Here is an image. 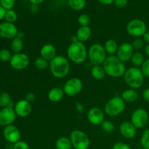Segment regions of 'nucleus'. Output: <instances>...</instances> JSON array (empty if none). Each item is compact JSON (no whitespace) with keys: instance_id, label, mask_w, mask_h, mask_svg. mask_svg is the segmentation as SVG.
Instances as JSON below:
<instances>
[{"instance_id":"16","label":"nucleus","mask_w":149,"mask_h":149,"mask_svg":"<svg viewBox=\"0 0 149 149\" xmlns=\"http://www.w3.org/2000/svg\"><path fill=\"white\" fill-rule=\"evenodd\" d=\"M4 138L7 143L11 144H15L17 141H20V132L18 128L15 125H11L4 127L3 131Z\"/></svg>"},{"instance_id":"34","label":"nucleus","mask_w":149,"mask_h":149,"mask_svg":"<svg viewBox=\"0 0 149 149\" xmlns=\"http://www.w3.org/2000/svg\"><path fill=\"white\" fill-rule=\"evenodd\" d=\"M5 20L7 22H9V23H14L17 20V13L13 10H9L6 12V15H5Z\"/></svg>"},{"instance_id":"1","label":"nucleus","mask_w":149,"mask_h":149,"mask_svg":"<svg viewBox=\"0 0 149 149\" xmlns=\"http://www.w3.org/2000/svg\"><path fill=\"white\" fill-rule=\"evenodd\" d=\"M102 65L106 71V75L112 78L124 77L127 70L125 63L121 61L116 55L108 56Z\"/></svg>"},{"instance_id":"30","label":"nucleus","mask_w":149,"mask_h":149,"mask_svg":"<svg viewBox=\"0 0 149 149\" xmlns=\"http://www.w3.org/2000/svg\"><path fill=\"white\" fill-rule=\"evenodd\" d=\"M49 61L42 58L41 56L36 58L34 61L35 67L39 70H45L47 68H49Z\"/></svg>"},{"instance_id":"45","label":"nucleus","mask_w":149,"mask_h":149,"mask_svg":"<svg viewBox=\"0 0 149 149\" xmlns=\"http://www.w3.org/2000/svg\"><path fill=\"white\" fill-rule=\"evenodd\" d=\"M142 39H143L145 43H147V45H149V31L146 32L145 34L142 36Z\"/></svg>"},{"instance_id":"10","label":"nucleus","mask_w":149,"mask_h":149,"mask_svg":"<svg viewBox=\"0 0 149 149\" xmlns=\"http://www.w3.org/2000/svg\"><path fill=\"white\" fill-rule=\"evenodd\" d=\"M83 88V83L79 78L73 77L65 81L63 85L64 93L70 97L79 94Z\"/></svg>"},{"instance_id":"31","label":"nucleus","mask_w":149,"mask_h":149,"mask_svg":"<svg viewBox=\"0 0 149 149\" xmlns=\"http://www.w3.org/2000/svg\"><path fill=\"white\" fill-rule=\"evenodd\" d=\"M141 145L143 149H149V128L143 132L141 138Z\"/></svg>"},{"instance_id":"20","label":"nucleus","mask_w":149,"mask_h":149,"mask_svg":"<svg viewBox=\"0 0 149 149\" xmlns=\"http://www.w3.org/2000/svg\"><path fill=\"white\" fill-rule=\"evenodd\" d=\"M92 35V30L90 26H80L76 33V37L80 42H87Z\"/></svg>"},{"instance_id":"46","label":"nucleus","mask_w":149,"mask_h":149,"mask_svg":"<svg viewBox=\"0 0 149 149\" xmlns=\"http://www.w3.org/2000/svg\"><path fill=\"white\" fill-rule=\"evenodd\" d=\"M97 1L101 3V4L108 5V4H111L113 2H114L115 0H97Z\"/></svg>"},{"instance_id":"24","label":"nucleus","mask_w":149,"mask_h":149,"mask_svg":"<svg viewBox=\"0 0 149 149\" xmlns=\"http://www.w3.org/2000/svg\"><path fill=\"white\" fill-rule=\"evenodd\" d=\"M90 73H91L92 77L96 80H102L106 75V71L102 65H93L92 67Z\"/></svg>"},{"instance_id":"13","label":"nucleus","mask_w":149,"mask_h":149,"mask_svg":"<svg viewBox=\"0 0 149 149\" xmlns=\"http://www.w3.org/2000/svg\"><path fill=\"white\" fill-rule=\"evenodd\" d=\"M134 50L135 49L132 47L131 43L123 42L120 45H119L116 56L123 63L127 62V61H130L132 58V55L135 52Z\"/></svg>"},{"instance_id":"5","label":"nucleus","mask_w":149,"mask_h":149,"mask_svg":"<svg viewBox=\"0 0 149 149\" xmlns=\"http://www.w3.org/2000/svg\"><path fill=\"white\" fill-rule=\"evenodd\" d=\"M107 57V53L105 50L104 47L100 44H93L89 48L87 58L92 65H103Z\"/></svg>"},{"instance_id":"19","label":"nucleus","mask_w":149,"mask_h":149,"mask_svg":"<svg viewBox=\"0 0 149 149\" xmlns=\"http://www.w3.org/2000/svg\"><path fill=\"white\" fill-rule=\"evenodd\" d=\"M57 49L52 44H45L40 49V56L49 62L57 56Z\"/></svg>"},{"instance_id":"35","label":"nucleus","mask_w":149,"mask_h":149,"mask_svg":"<svg viewBox=\"0 0 149 149\" xmlns=\"http://www.w3.org/2000/svg\"><path fill=\"white\" fill-rule=\"evenodd\" d=\"M12 56L10 51L7 49H2L0 50V61L2 62H10Z\"/></svg>"},{"instance_id":"39","label":"nucleus","mask_w":149,"mask_h":149,"mask_svg":"<svg viewBox=\"0 0 149 149\" xmlns=\"http://www.w3.org/2000/svg\"><path fill=\"white\" fill-rule=\"evenodd\" d=\"M13 149H30V147L26 141H19L13 144Z\"/></svg>"},{"instance_id":"9","label":"nucleus","mask_w":149,"mask_h":149,"mask_svg":"<svg viewBox=\"0 0 149 149\" xmlns=\"http://www.w3.org/2000/svg\"><path fill=\"white\" fill-rule=\"evenodd\" d=\"M148 113L144 109H137L131 115L130 122L136 129H142L148 123Z\"/></svg>"},{"instance_id":"23","label":"nucleus","mask_w":149,"mask_h":149,"mask_svg":"<svg viewBox=\"0 0 149 149\" xmlns=\"http://www.w3.org/2000/svg\"><path fill=\"white\" fill-rule=\"evenodd\" d=\"M103 47H104L106 53L109 55H115V54H116L117 52L118 48H119L118 43L116 42V40L113 39H108L105 42Z\"/></svg>"},{"instance_id":"32","label":"nucleus","mask_w":149,"mask_h":149,"mask_svg":"<svg viewBox=\"0 0 149 149\" xmlns=\"http://www.w3.org/2000/svg\"><path fill=\"white\" fill-rule=\"evenodd\" d=\"M100 126H101V129L107 133H111V132H113L115 129L113 123L109 120H104V122L101 124Z\"/></svg>"},{"instance_id":"37","label":"nucleus","mask_w":149,"mask_h":149,"mask_svg":"<svg viewBox=\"0 0 149 149\" xmlns=\"http://www.w3.org/2000/svg\"><path fill=\"white\" fill-rule=\"evenodd\" d=\"M15 0H0V4L5 10H11L15 5Z\"/></svg>"},{"instance_id":"25","label":"nucleus","mask_w":149,"mask_h":149,"mask_svg":"<svg viewBox=\"0 0 149 149\" xmlns=\"http://www.w3.org/2000/svg\"><path fill=\"white\" fill-rule=\"evenodd\" d=\"M10 47L13 52L15 53H20L23 51V47H24V43H23V39L20 38L15 37L14 39H12L11 44H10Z\"/></svg>"},{"instance_id":"6","label":"nucleus","mask_w":149,"mask_h":149,"mask_svg":"<svg viewBox=\"0 0 149 149\" xmlns=\"http://www.w3.org/2000/svg\"><path fill=\"white\" fill-rule=\"evenodd\" d=\"M126 104L121 96H114L107 101L104 106V111L111 117L117 116L125 111Z\"/></svg>"},{"instance_id":"49","label":"nucleus","mask_w":149,"mask_h":149,"mask_svg":"<svg viewBox=\"0 0 149 149\" xmlns=\"http://www.w3.org/2000/svg\"><path fill=\"white\" fill-rule=\"evenodd\" d=\"M17 36V37L20 38V39H23V38L24 37V33H23V32H21V31H18Z\"/></svg>"},{"instance_id":"14","label":"nucleus","mask_w":149,"mask_h":149,"mask_svg":"<svg viewBox=\"0 0 149 149\" xmlns=\"http://www.w3.org/2000/svg\"><path fill=\"white\" fill-rule=\"evenodd\" d=\"M18 33L17 28L14 23L3 22L0 23V37L7 39H13Z\"/></svg>"},{"instance_id":"43","label":"nucleus","mask_w":149,"mask_h":149,"mask_svg":"<svg viewBox=\"0 0 149 149\" xmlns=\"http://www.w3.org/2000/svg\"><path fill=\"white\" fill-rule=\"evenodd\" d=\"M34 99H35V95L33 93H29L26 95V100H27V101L30 102V103L31 102L33 101V100H34Z\"/></svg>"},{"instance_id":"40","label":"nucleus","mask_w":149,"mask_h":149,"mask_svg":"<svg viewBox=\"0 0 149 149\" xmlns=\"http://www.w3.org/2000/svg\"><path fill=\"white\" fill-rule=\"evenodd\" d=\"M112 149H132L130 148V146H128L127 144L125 143L122 142H118L116 143L115 144H113Z\"/></svg>"},{"instance_id":"22","label":"nucleus","mask_w":149,"mask_h":149,"mask_svg":"<svg viewBox=\"0 0 149 149\" xmlns=\"http://www.w3.org/2000/svg\"><path fill=\"white\" fill-rule=\"evenodd\" d=\"M125 103H134L138 98V93L136 90L130 88L125 90L121 95Z\"/></svg>"},{"instance_id":"38","label":"nucleus","mask_w":149,"mask_h":149,"mask_svg":"<svg viewBox=\"0 0 149 149\" xmlns=\"http://www.w3.org/2000/svg\"><path fill=\"white\" fill-rule=\"evenodd\" d=\"M141 69L142 71V73L143 74L144 77L149 78V58L145 60Z\"/></svg>"},{"instance_id":"26","label":"nucleus","mask_w":149,"mask_h":149,"mask_svg":"<svg viewBox=\"0 0 149 149\" xmlns=\"http://www.w3.org/2000/svg\"><path fill=\"white\" fill-rule=\"evenodd\" d=\"M55 148L56 149H71L72 144L71 140L67 137L59 138L55 142Z\"/></svg>"},{"instance_id":"3","label":"nucleus","mask_w":149,"mask_h":149,"mask_svg":"<svg viewBox=\"0 0 149 149\" xmlns=\"http://www.w3.org/2000/svg\"><path fill=\"white\" fill-rule=\"evenodd\" d=\"M88 50L84 43L76 42L71 43L67 49V57L70 61L76 64L84 63L87 58Z\"/></svg>"},{"instance_id":"48","label":"nucleus","mask_w":149,"mask_h":149,"mask_svg":"<svg viewBox=\"0 0 149 149\" xmlns=\"http://www.w3.org/2000/svg\"><path fill=\"white\" fill-rule=\"evenodd\" d=\"M144 51H145V54L148 58H149V45H147L145 47V49H144Z\"/></svg>"},{"instance_id":"17","label":"nucleus","mask_w":149,"mask_h":149,"mask_svg":"<svg viewBox=\"0 0 149 149\" xmlns=\"http://www.w3.org/2000/svg\"><path fill=\"white\" fill-rule=\"evenodd\" d=\"M14 110L16 115L19 117L25 118L30 115L31 112L32 107L30 102L25 100H20L15 104Z\"/></svg>"},{"instance_id":"36","label":"nucleus","mask_w":149,"mask_h":149,"mask_svg":"<svg viewBox=\"0 0 149 149\" xmlns=\"http://www.w3.org/2000/svg\"><path fill=\"white\" fill-rule=\"evenodd\" d=\"M131 45H132L134 49L139 50V49H141L142 48L144 47L145 42H144L143 39L142 38H135V39L132 42Z\"/></svg>"},{"instance_id":"2","label":"nucleus","mask_w":149,"mask_h":149,"mask_svg":"<svg viewBox=\"0 0 149 149\" xmlns=\"http://www.w3.org/2000/svg\"><path fill=\"white\" fill-rule=\"evenodd\" d=\"M71 65L70 61L63 55H57L49 61V69L51 74L55 78L63 79L69 74Z\"/></svg>"},{"instance_id":"21","label":"nucleus","mask_w":149,"mask_h":149,"mask_svg":"<svg viewBox=\"0 0 149 149\" xmlns=\"http://www.w3.org/2000/svg\"><path fill=\"white\" fill-rule=\"evenodd\" d=\"M64 94L65 93L63 88L55 87L49 90V91L48 92L47 97L49 101L52 103H58L63 98Z\"/></svg>"},{"instance_id":"4","label":"nucleus","mask_w":149,"mask_h":149,"mask_svg":"<svg viewBox=\"0 0 149 149\" xmlns=\"http://www.w3.org/2000/svg\"><path fill=\"white\" fill-rule=\"evenodd\" d=\"M144 78L145 77L141 68L134 66L127 69L124 75L125 83L130 88L134 90H137L142 87L144 83Z\"/></svg>"},{"instance_id":"7","label":"nucleus","mask_w":149,"mask_h":149,"mask_svg":"<svg viewBox=\"0 0 149 149\" xmlns=\"http://www.w3.org/2000/svg\"><path fill=\"white\" fill-rule=\"evenodd\" d=\"M69 138L74 149H88L90 145L88 135L80 130H73L70 134Z\"/></svg>"},{"instance_id":"50","label":"nucleus","mask_w":149,"mask_h":149,"mask_svg":"<svg viewBox=\"0 0 149 149\" xmlns=\"http://www.w3.org/2000/svg\"><path fill=\"white\" fill-rule=\"evenodd\" d=\"M137 149H138V148H137Z\"/></svg>"},{"instance_id":"44","label":"nucleus","mask_w":149,"mask_h":149,"mask_svg":"<svg viewBox=\"0 0 149 149\" xmlns=\"http://www.w3.org/2000/svg\"><path fill=\"white\" fill-rule=\"evenodd\" d=\"M6 12L7 11H6L5 9L0 5V20H1L3 18H4V17H5Z\"/></svg>"},{"instance_id":"28","label":"nucleus","mask_w":149,"mask_h":149,"mask_svg":"<svg viewBox=\"0 0 149 149\" xmlns=\"http://www.w3.org/2000/svg\"><path fill=\"white\" fill-rule=\"evenodd\" d=\"M70 7L74 10H81L86 5L85 0H68Z\"/></svg>"},{"instance_id":"47","label":"nucleus","mask_w":149,"mask_h":149,"mask_svg":"<svg viewBox=\"0 0 149 149\" xmlns=\"http://www.w3.org/2000/svg\"><path fill=\"white\" fill-rule=\"evenodd\" d=\"M33 5H38L39 4H42L45 0H29Z\"/></svg>"},{"instance_id":"18","label":"nucleus","mask_w":149,"mask_h":149,"mask_svg":"<svg viewBox=\"0 0 149 149\" xmlns=\"http://www.w3.org/2000/svg\"><path fill=\"white\" fill-rule=\"evenodd\" d=\"M119 132L124 138L132 139L136 135L137 129L131 122H123L119 125Z\"/></svg>"},{"instance_id":"33","label":"nucleus","mask_w":149,"mask_h":149,"mask_svg":"<svg viewBox=\"0 0 149 149\" xmlns=\"http://www.w3.org/2000/svg\"><path fill=\"white\" fill-rule=\"evenodd\" d=\"M78 23L80 26H89L91 23V18L87 14L80 15L78 17Z\"/></svg>"},{"instance_id":"8","label":"nucleus","mask_w":149,"mask_h":149,"mask_svg":"<svg viewBox=\"0 0 149 149\" xmlns=\"http://www.w3.org/2000/svg\"><path fill=\"white\" fill-rule=\"evenodd\" d=\"M128 34L135 38H141L147 31L145 22L140 19H133L127 23L126 27Z\"/></svg>"},{"instance_id":"41","label":"nucleus","mask_w":149,"mask_h":149,"mask_svg":"<svg viewBox=\"0 0 149 149\" xmlns=\"http://www.w3.org/2000/svg\"><path fill=\"white\" fill-rule=\"evenodd\" d=\"M114 4L118 8H124L127 5V0H115Z\"/></svg>"},{"instance_id":"42","label":"nucleus","mask_w":149,"mask_h":149,"mask_svg":"<svg viewBox=\"0 0 149 149\" xmlns=\"http://www.w3.org/2000/svg\"><path fill=\"white\" fill-rule=\"evenodd\" d=\"M142 96L143 100H145L146 102L149 103V87L148 88H146L145 90H143L142 93Z\"/></svg>"},{"instance_id":"29","label":"nucleus","mask_w":149,"mask_h":149,"mask_svg":"<svg viewBox=\"0 0 149 149\" xmlns=\"http://www.w3.org/2000/svg\"><path fill=\"white\" fill-rule=\"evenodd\" d=\"M11 97L9 93H2L0 94V107L5 108L11 106Z\"/></svg>"},{"instance_id":"11","label":"nucleus","mask_w":149,"mask_h":149,"mask_svg":"<svg viewBox=\"0 0 149 149\" xmlns=\"http://www.w3.org/2000/svg\"><path fill=\"white\" fill-rule=\"evenodd\" d=\"M10 63L13 69L22 71L29 66L30 63V58L26 53L23 52L15 53L10 59Z\"/></svg>"},{"instance_id":"15","label":"nucleus","mask_w":149,"mask_h":149,"mask_svg":"<svg viewBox=\"0 0 149 149\" xmlns=\"http://www.w3.org/2000/svg\"><path fill=\"white\" fill-rule=\"evenodd\" d=\"M87 118L88 122L91 125H95V126L101 125V124L105 120L104 112L100 108H91L87 112Z\"/></svg>"},{"instance_id":"27","label":"nucleus","mask_w":149,"mask_h":149,"mask_svg":"<svg viewBox=\"0 0 149 149\" xmlns=\"http://www.w3.org/2000/svg\"><path fill=\"white\" fill-rule=\"evenodd\" d=\"M145 60L146 59L143 54L141 53V52H134L133 55H132L130 61L134 67L139 68V67L142 66L143 63H144Z\"/></svg>"},{"instance_id":"12","label":"nucleus","mask_w":149,"mask_h":149,"mask_svg":"<svg viewBox=\"0 0 149 149\" xmlns=\"http://www.w3.org/2000/svg\"><path fill=\"white\" fill-rule=\"evenodd\" d=\"M16 116L17 115L14 108L10 106L3 108L1 110H0V125L5 127L13 125V122L15 121Z\"/></svg>"}]
</instances>
